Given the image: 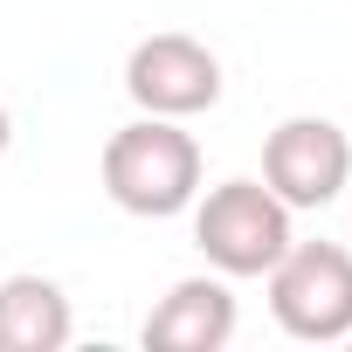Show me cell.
<instances>
[{
  "instance_id": "6da1fadb",
  "label": "cell",
  "mask_w": 352,
  "mask_h": 352,
  "mask_svg": "<svg viewBox=\"0 0 352 352\" xmlns=\"http://www.w3.org/2000/svg\"><path fill=\"white\" fill-rule=\"evenodd\" d=\"M104 194L138 221H173L201 194V145L180 118H131L104 138Z\"/></svg>"
},
{
  "instance_id": "7a4b0ae2",
  "label": "cell",
  "mask_w": 352,
  "mask_h": 352,
  "mask_svg": "<svg viewBox=\"0 0 352 352\" xmlns=\"http://www.w3.org/2000/svg\"><path fill=\"white\" fill-rule=\"evenodd\" d=\"M270 318L297 345H345L352 338V249L290 242L270 263Z\"/></svg>"
},
{
  "instance_id": "3957f363",
  "label": "cell",
  "mask_w": 352,
  "mask_h": 352,
  "mask_svg": "<svg viewBox=\"0 0 352 352\" xmlns=\"http://www.w3.org/2000/svg\"><path fill=\"white\" fill-rule=\"evenodd\" d=\"M194 242H201L208 270H221V276H270V263L297 235H290V208L263 180H221V187L194 194Z\"/></svg>"
},
{
  "instance_id": "277c9868",
  "label": "cell",
  "mask_w": 352,
  "mask_h": 352,
  "mask_svg": "<svg viewBox=\"0 0 352 352\" xmlns=\"http://www.w3.org/2000/svg\"><path fill=\"white\" fill-rule=\"evenodd\" d=\"M124 97L145 111V118H201L221 104V56L194 35H145L131 56H124Z\"/></svg>"
},
{
  "instance_id": "5b68a950",
  "label": "cell",
  "mask_w": 352,
  "mask_h": 352,
  "mask_svg": "<svg viewBox=\"0 0 352 352\" xmlns=\"http://www.w3.org/2000/svg\"><path fill=\"white\" fill-rule=\"evenodd\" d=\"M352 180V138L331 118H283L263 138V187L297 214V208H331Z\"/></svg>"
},
{
  "instance_id": "8992f818",
  "label": "cell",
  "mask_w": 352,
  "mask_h": 352,
  "mask_svg": "<svg viewBox=\"0 0 352 352\" xmlns=\"http://www.w3.org/2000/svg\"><path fill=\"white\" fill-rule=\"evenodd\" d=\"M145 352H221L235 338V290L228 276H180L145 311Z\"/></svg>"
},
{
  "instance_id": "52a82bcc",
  "label": "cell",
  "mask_w": 352,
  "mask_h": 352,
  "mask_svg": "<svg viewBox=\"0 0 352 352\" xmlns=\"http://www.w3.org/2000/svg\"><path fill=\"white\" fill-rule=\"evenodd\" d=\"M69 331H76V318H69V297L56 276L21 270L0 283V352H63Z\"/></svg>"
},
{
  "instance_id": "ba28073f",
  "label": "cell",
  "mask_w": 352,
  "mask_h": 352,
  "mask_svg": "<svg viewBox=\"0 0 352 352\" xmlns=\"http://www.w3.org/2000/svg\"><path fill=\"white\" fill-rule=\"evenodd\" d=\"M8 145H14V118H8V104H0V159H8Z\"/></svg>"
}]
</instances>
